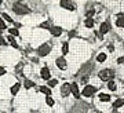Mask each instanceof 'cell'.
Masks as SVG:
<instances>
[{
  "instance_id": "cell-1",
  "label": "cell",
  "mask_w": 124,
  "mask_h": 113,
  "mask_svg": "<svg viewBox=\"0 0 124 113\" xmlns=\"http://www.w3.org/2000/svg\"><path fill=\"white\" fill-rule=\"evenodd\" d=\"M99 77L101 80H105V81H109L113 79V72L110 69H105V70H101L99 72Z\"/></svg>"
},
{
  "instance_id": "cell-2",
  "label": "cell",
  "mask_w": 124,
  "mask_h": 113,
  "mask_svg": "<svg viewBox=\"0 0 124 113\" xmlns=\"http://www.w3.org/2000/svg\"><path fill=\"white\" fill-rule=\"evenodd\" d=\"M50 51H51V44L44 43L43 46H40V47H39V50H37V54H39L40 56H46Z\"/></svg>"
},
{
  "instance_id": "cell-3",
  "label": "cell",
  "mask_w": 124,
  "mask_h": 113,
  "mask_svg": "<svg viewBox=\"0 0 124 113\" xmlns=\"http://www.w3.org/2000/svg\"><path fill=\"white\" fill-rule=\"evenodd\" d=\"M14 11H15L17 14H28L29 13V8H28L26 6L17 3V4H14Z\"/></svg>"
},
{
  "instance_id": "cell-4",
  "label": "cell",
  "mask_w": 124,
  "mask_h": 113,
  "mask_svg": "<svg viewBox=\"0 0 124 113\" xmlns=\"http://www.w3.org/2000/svg\"><path fill=\"white\" fill-rule=\"evenodd\" d=\"M61 7L62 8H66V10H70V11L76 10V7H75L72 0H61Z\"/></svg>"
},
{
  "instance_id": "cell-5",
  "label": "cell",
  "mask_w": 124,
  "mask_h": 113,
  "mask_svg": "<svg viewBox=\"0 0 124 113\" xmlns=\"http://www.w3.org/2000/svg\"><path fill=\"white\" fill-rule=\"evenodd\" d=\"M95 87L94 86H85L84 90H83V95L84 97H93L94 94H95Z\"/></svg>"
},
{
  "instance_id": "cell-6",
  "label": "cell",
  "mask_w": 124,
  "mask_h": 113,
  "mask_svg": "<svg viewBox=\"0 0 124 113\" xmlns=\"http://www.w3.org/2000/svg\"><path fill=\"white\" fill-rule=\"evenodd\" d=\"M70 94V84L69 83H65L61 86V95L62 97H68Z\"/></svg>"
},
{
  "instance_id": "cell-7",
  "label": "cell",
  "mask_w": 124,
  "mask_h": 113,
  "mask_svg": "<svg viewBox=\"0 0 124 113\" xmlns=\"http://www.w3.org/2000/svg\"><path fill=\"white\" fill-rule=\"evenodd\" d=\"M70 92L75 95V98H79V97H80L79 87H77V84H76V83H72V84H70Z\"/></svg>"
},
{
  "instance_id": "cell-8",
  "label": "cell",
  "mask_w": 124,
  "mask_h": 113,
  "mask_svg": "<svg viewBox=\"0 0 124 113\" xmlns=\"http://www.w3.org/2000/svg\"><path fill=\"white\" fill-rule=\"evenodd\" d=\"M40 74H41V77L44 79V80H48V79L51 77V73H50V69L47 68V66H44V68L41 69V72H40Z\"/></svg>"
},
{
  "instance_id": "cell-9",
  "label": "cell",
  "mask_w": 124,
  "mask_h": 113,
  "mask_svg": "<svg viewBox=\"0 0 124 113\" xmlns=\"http://www.w3.org/2000/svg\"><path fill=\"white\" fill-rule=\"evenodd\" d=\"M50 32H51V35H53V36H61L62 29L59 28V26H53V28L50 29Z\"/></svg>"
},
{
  "instance_id": "cell-10",
  "label": "cell",
  "mask_w": 124,
  "mask_h": 113,
  "mask_svg": "<svg viewBox=\"0 0 124 113\" xmlns=\"http://www.w3.org/2000/svg\"><path fill=\"white\" fill-rule=\"evenodd\" d=\"M57 66L59 68V69H66V61L63 59V58H58L57 59Z\"/></svg>"
},
{
  "instance_id": "cell-11",
  "label": "cell",
  "mask_w": 124,
  "mask_h": 113,
  "mask_svg": "<svg viewBox=\"0 0 124 113\" xmlns=\"http://www.w3.org/2000/svg\"><path fill=\"white\" fill-rule=\"evenodd\" d=\"M39 91L43 92V94H46V95H51V88L46 87V86H41V87L39 88Z\"/></svg>"
},
{
  "instance_id": "cell-12",
  "label": "cell",
  "mask_w": 124,
  "mask_h": 113,
  "mask_svg": "<svg viewBox=\"0 0 124 113\" xmlns=\"http://www.w3.org/2000/svg\"><path fill=\"white\" fill-rule=\"evenodd\" d=\"M109 29H110V26H109V24H106V22H103L101 25V33H108Z\"/></svg>"
},
{
  "instance_id": "cell-13",
  "label": "cell",
  "mask_w": 124,
  "mask_h": 113,
  "mask_svg": "<svg viewBox=\"0 0 124 113\" xmlns=\"http://www.w3.org/2000/svg\"><path fill=\"white\" fill-rule=\"evenodd\" d=\"M99 99L102 102H109L110 101V95L109 94H99Z\"/></svg>"
},
{
  "instance_id": "cell-14",
  "label": "cell",
  "mask_w": 124,
  "mask_h": 113,
  "mask_svg": "<svg viewBox=\"0 0 124 113\" xmlns=\"http://www.w3.org/2000/svg\"><path fill=\"white\" fill-rule=\"evenodd\" d=\"M87 28H94V19L91 17H88L87 19H85V24H84Z\"/></svg>"
},
{
  "instance_id": "cell-15",
  "label": "cell",
  "mask_w": 124,
  "mask_h": 113,
  "mask_svg": "<svg viewBox=\"0 0 124 113\" xmlns=\"http://www.w3.org/2000/svg\"><path fill=\"white\" fill-rule=\"evenodd\" d=\"M116 25L119 26V28H123V26H124V17H123V15H120V17L117 18V21H116Z\"/></svg>"
},
{
  "instance_id": "cell-16",
  "label": "cell",
  "mask_w": 124,
  "mask_h": 113,
  "mask_svg": "<svg viewBox=\"0 0 124 113\" xmlns=\"http://www.w3.org/2000/svg\"><path fill=\"white\" fill-rule=\"evenodd\" d=\"M123 105H124V99H117L115 104H113V108H115V109H119V108H121Z\"/></svg>"
},
{
  "instance_id": "cell-17",
  "label": "cell",
  "mask_w": 124,
  "mask_h": 113,
  "mask_svg": "<svg viewBox=\"0 0 124 113\" xmlns=\"http://www.w3.org/2000/svg\"><path fill=\"white\" fill-rule=\"evenodd\" d=\"M19 87H21V86H19V84H14L13 87H11V94H13V95H15V94H17L18 91H19Z\"/></svg>"
},
{
  "instance_id": "cell-18",
  "label": "cell",
  "mask_w": 124,
  "mask_h": 113,
  "mask_svg": "<svg viewBox=\"0 0 124 113\" xmlns=\"http://www.w3.org/2000/svg\"><path fill=\"white\" fill-rule=\"evenodd\" d=\"M68 52H69V44L63 43V46H62V54H63V55H66Z\"/></svg>"
},
{
  "instance_id": "cell-19",
  "label": "cell",
  "mask_w": 124,
  "mask_h": 113,
  "mask_svg": "<svg viewBox=\"0 0 124 113\" xmlns=\"http://www.w3.org/2000/svg\"><path fill=\"white\" fill-rule=\"evenodd\" d=\"M97 61H98V62H103V61H106V54H103V52H102V54H99V55L97 56Z\"/></svg>"
},
{
  "instance_id": "cell-20",
  "label": "cell",
  "mask_w": 124,
  "mask_h": 113,
  "mask_svg": "<svg viewBox=\"0 0 124 113\" xmlns=\"http://www.w3.org/2000/svg\"><path fill=\"white\" fill-rule=\"evenodd\" d=\"M108 88L110 90V91H115L116 90V83L112 81V80H109V84H108Z\"/></svg>"
},
{
  "instance_id": "cell-21",
  "label": "cell",
  "mask_w": 124,
  "mask_h": 113,
  "mask_svg": "<svg viewBox=\"0 0 124 113\" xmlns=\"http://www.w3.org/2000/svg\"><path fill=\"white\" fill-rule=\"evenodd\" d=\"M8 41H10V43H11V46H13V47L18 48V44H17V41H15V40H14L13 35H11V36H10V37H8Z\"/></svg>"
},
{
  "instance_id": "cell-22",
  "label": "cell",
  "mask_w": 124,
  "mask_h": 113,
  "mask_svg": "<svg viewBox=\"0 0 124 113\" xmlns=\"http://www.w3.org/2000/svg\"><path fill=\"white\" fill-rule=\"evenodd\" d=\"M46 102H47V105H48V106H53V105H54V99L51 98V95H47V98H46Z\"/></svg>"
},
{
  "instance_id": "cell-23",
  "label": "cell",
  "mask_w": 124,
  "mask_h": 113,
  "mask_svg": "<svg viewBox=\"0 0 124 113\" xmlns=\"http://www.w3.org/2000/svg\"><path fill=\"white\" fill-rule=\"evenodd\" d=\"M57 84H58V81L55 80V79H51V80L48 79V87H55Z\"/></svg>"
},
{
  "instance_id": "cell-24",
  "label": "cell",
  "mask_w": 124,
  "mask_h": 113,
  "mask_svg": "<svg viewBox=\"0 0 124 113\" xmlns=\"http://www.w3.org/2000/svg\"><path fill=\"white\" fill-rule=\"evenodd\" d=\"M35 86V83L31 81V80H25V88H32Z\"/></svg>"
},
{
  "instance_id": "cell-25",
  "label": "cell",
  "mask_w": 124,
  "mask_h": 113,
  "mask_svg": "<svg viewBox=\"0 0 124 113\" xmlns=\"http://www.w3.org/2000/svg\"><path fill=\"white\" fill-rule=\"evenodd\" d=\"M8 31H10V33H11L13 36H18V35H19V32H18L17 28H11V29H8Z\"/></svg>"
},
{
  "instance_id": "cell-26",
  "label": "cell",
  "mask_w": 124,
  "mask_h": 113,
  "mask_svg": "<svg viewBox=\"0 0 124 113\" xmlns=\"http://www.w3.org/2000/svg\"><path fill=\"white\" fill-rule=\"evenodd\" d=\"M3 18H4V19H6V21H7V22H13V19H11V17H10V15H7V14H3Z\"/></svg>"
},
{
  "instance_id": "cell-27",
  "label": "cell",
  "mask_w": 124,
  "mask_h": 113,
  "mask_svg": "<svg viewBox=\"0 0 124 113\" xmlns=\"http://www.w3.org/2000/svg\"><path fill=\"white\" fill-rule=\"evenodd\" d=\"M41 28H51V22L47 21V22H44V24H41Z\"/></svg>"
},
{
  "instance_id": "cell-28",
  "label": "cell",
  "mask_w": 124,
  "mask_h": 113,
  "mask_svg": "<svg viewBox=\"0 0 124 113\" xmlns=\"http://www.w3.org/2000/svg\"><path fill=\"white\" fill-rule=\"evenodd\" d=\"M4 28H6V24H4V21L0 18V29H4Z\"/></svg>"
},
{
  "instance_id": "cell-29",
  "label": "cell",
  "mask_w": 124,
  "mask_h": 113,
  "mask_svg": "<svg viewBox=\"0 0 124 113\" xmlns=\"http://www.w3.org/2000/svg\"><path fill=\"white\" fill-rule=\"evenodd\" d=\"M4 44H7V41H6L1 36H0V46H4Z\"/></svg>"
},
{
  "instance_id": "cell-30",
  "label": "cell",
  "mask_w": 124,
  "mask_h": 113,
  "mask_svg": "<svg viewBox=\"0 0 124 113\" xmlns=\"http://www.w3.org/2000/svg\"><path fill=\"white\" fill-rule=\"evenodd\" d=\"M117 64H124V56H121V58L117 59Z\"/></svg>"
},
{
  "instance_id": "cell-31",
  "label": "cell",
  "mask_w": 124,
  "mask_h": 113,
  "mask_svg": "<svg viewBox=\"0 0 124 113\" xmlns=\"http://www.w3.org/2000/svg\"><path fill=\"white\" fill-rule=\"evenodd\" d=\"M6 73V69L4 68H1V66H0V76H1V74H4Z\"/></svg>"
},
{
  "instance_id": "cell-32",
  "label": "cell",
  "mask_w": 124,
  "mask_h": 113,
  "mask_svg": "<svg viewBox=\"0 0 124 113\" xmlns=\"http://www.w3.org/2000/svg\"><path fill=\"white\" fill-rule=\"evenodd\" d=\"M0 3H1V0H0Z\"/></svg>"
}]
</instances>
